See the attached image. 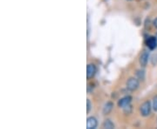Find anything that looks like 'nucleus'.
Listing matches in <instances>:
<instances>
[{"instance_id": "f257e3e1", "label": "nucleus", "mask_w": 157, "mask_h": 129, "mask_svg": "<svg viewBox=\"0 0 157 129\" xmlns=\"http://www.w3.org/2000/svg\"><path fill=\"white\" fill-rule=\"evenodd\" d=\"M151 107H152L150 101H145V102L140 106V113H141V115H142L143 117L148 116V115L150 114V112H151Z\"/></svg>"}, {"instance_id": "f03ea898", "label": "nucleus", "mask_w": 157, "mask_h": 129, "mask_svg": "<svg viewBox=\"0 0 157 129\" xmlns=\"http://www.w3.org/2000/svg\"><path fill=\"white\" fill-rule=\"evenodd\" d=\"M139 87V80L135 78H130L127 82V88L129 91H135Z\"/></svg>"}, {"instance_id": "7ed1b4c3", "label": "nucleus", "mask_w": 157, "mask_h": 129, "mask_svg": "<svg viewBox=\"0 0 157 129\" xmlns=\"http://www.w3.org/2000/svg\"><path fill=\"white\" fill-rule=\"evenodd\" d=\"M148 58H149V53L148 51H144L140 57V64L142 67H145L148 62Z\"/></svg>"}, {"instance_id": "20e7f679", "label": "nucleus", "mask_w": 157, "mask_h": 129, "mask_svg": "<svg viewBox=\"0 0 157 129\" xmlns=\"http://www.w3.org/2000/svg\"><path fill=\"white\" fill-rule=\"evenodd\" d=\"M146 44L150 50L155 49L157 46L156 38H155V37H149V38L146 40Z\"/></svg>"}, {"instance_id": "39448f33", "label": "nucleus", "mask_w": 157, "mask_h": 129, "mask_svg": "<svg viewBox=\"0 0 157 129\" xmlns=\"http://www.w3.org/2000/svg\"><path fill=\"white\" fill-rule=\"evenodd\" d=\"M95 66L93 65V64H89V65L87 66V68H86V76H87V79H92V78L95 75Z\"/></svg>"}, {"instance_id": "423d86ee", "label": "nucleus", "mask_w": 157, "mask_h": 129, "mask_svg": "<svg viewBox=\"0 0 157 129\" xmlns=\"http://www.w3.org/2000/svg\"><path fill=\"white\" fill-rule=\"evenodd\" d=\"M98 125V121L94 117H89L86 120V127L87 129H94L96 128Z\"/></svg>"}, {"instance_id": "0eeeda50", "label": "nucleus", "mask_w": 157, "mask_h": 129, "mask_svg": "<svg viewBox=\"0 0 157 129\" xmlns=\"http://www.w3.org/2000/svg\"><path fill=\"white\" fill-rule=\"evenodd\" d=\"M131 100H132V98H131L130 96L124 97V98L121 99V100L119 101V102H118V106H119L120 107H122V108H124L125 107H127V106L130 105Z\"/></svg>"}, {"instance_id": "6e6552de", "label": "nucleus", "mask_w": 157, "mask_h": 129, "mask_svg": "<svg viewBox=\"0 0 157 129\" xmlns=\"http://www.w3.org/2000/svg\"><path fill=\"white\" fill-rule=\"evenodd\" d=\"M113 104L112 102H107V104L104 106V108H103V113H104L105 115L108 114V113L113 110Z\"/></svg>"}, {"instance_id": "1a4fd4ad", "label": "nucleus", "mask_w": 157, "mask_h": 129, "mask_svg": "<svg viewBox=\"0 0 157 129\" xmlns=\"http://www.w3.org/2000/svg\"><path fill=\"white\" fill-rule=\"evenodd\" d=\"M103 128L113 129L114 128V124L110 120H106L103 123Z\"/></svg>"}, {"instance_id": "9d476101", "label": "nucleus", "mask_w": 157, "mask_h": 129, "mask_svg": "<svg viewBox=\"0 0 157 129\" xmlns=\"http://www.w3.org/2000/svg\"><path fill=\"white\" fill-rule=\"evenodd\" d=\"M136 76L138 77V79H140V80H143L144 78H145V72H144V70H139V71H137Z\"/></svg>"}, {"instance_id": "9b49d317", "label": "nucleus", "mask_w": 157, "mask_h": 129, "mask_svg": "<svg viewBox=\"0 0 157 129\" xmlns=\"http://www.w3.org/2000/svg\"><path fill=\"white\" fill-rule=\"evenodd\" d=\"M152 107L155 112H157V95L155 97H154V99H153V106H152Z\"/></svg>"}, {"instance_id": "f8f14e48", "label": "nucleus", "mask_w": 157, "mask_h": 129, "mask_svg": "<svg viewBox=\"0 0 157 129\" xmlns=\"http://www.w3.org/2000/svg\"><path fill=\"white\" fill-rule=\"evenodd\" d=\"M131 111H132V107H131L130 105H128V106H127V107H124V112H125V113L129 114V113L131 112Z\"/></svg>"}, {"instance_id": "ddd939ff", "label": "nucleus", "mask_w": 157, "mask_h": 129, "mask_svg": "<svg viewBox=\"0 0 157 129\" xmlns=\"http://www.w3.org/2000/svg\"><path fill=\"white\" fill-rule=\"evenodd\" d=\"M91 107H92V105H91V102H90L89 100L86 101V112H89L90 110H91Z\"/></svg>"}, {"instance_id": "4468645a", "label": "nucleus", "mask_w": 157, "mask_h": 129, "mask_svg": "<svg viewBox=\"0 0 157 129\" xmlns=\"http://www.w3.org/2000/svg\"><path fill=\"white\" fill-rule=\"evenodd\" d=\"M153 25H154V26H155V28H157V17L153 21Z\"/></svg>"}]
</instances>
